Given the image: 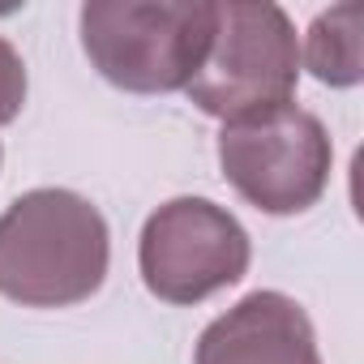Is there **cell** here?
Listing matches in <instances>:
<instances>
[{
	"label": "cell",
	"mask_w": 364,
	"mask_h": 364,
	"mask_svg": "<svg viewBox=\"0 0 364 364\" xmlns=\"http://www.w3.org/2000/svg\"><path fill=\"white\" fill-rule=\"evenodd\" d=\"M107 266V219L73 189H31L0 215V296L22 309L82 304L103 287Z\"/></svg>",
	"instance_id": "6da1fadb"
},
{
	"label": "cell",
	"mask_w": 364,
	"mask_h": 364,
	"mask_svg": "<svg viewBox=\"0 0 364 364\" xmlns=\"http://www.w3.org/2000/svg\"><path fill=\"white\" fill-rule=\"evenodd\" d=\"M82 52L103 82L129 95L185 90L210 48V0H86L77 14Z\"/></svg>",
	"instance_id": "7a4b0ae2"
},
{
	"label": "cell",
	"mask_w": 364,
	"mask_h": 364,
	"mask_svg": "<svg viewBox=\"0 0 364 364\" xmlns=\"http://www.w3.org/2000/svg\"><path fill=\"white\" fill-rule=\"evenodd\" d=\"M300 82V39L291 18L270 0L215 5V35L198 77L185 86L189 103L223 124L249 120L291 103Z\"/></svg>",
	"instance_id": "3957f363"
},
{
	"label": "cell",
	"mask_w": 364,
	"mask_h": 364,
	"mask_svg": "<svg viewBox=\"0 0 364 364\" xmlns=\"http://www.w3.org/2000/svg\"><path fill=\"white\" fill-rule=\"evenodd\" d=\"M215 150L228 185L253 210L274 219L317 206L334 167V141L326 124L296 103L223 124Z\"/></svg>",
	"instance_id": "277c9868"
},
{
	"label": "cell",
	"mask_w": 364,
	"mask_h": 364,
	"mask_svg": "<svg viewBox=\"0 0 364 364\" xmlns=\"http://www.w3.org/2000/svg\"><path fill=\"white\" fill-rule=\"evenodd\" d=\"M253 240L245 223L210 198L163 202L137 240V270L163 304H202L249 274Z\"/></svg>",
	"instance_id": "5b68a950"
},
{
	"label": "cell",
	"mask_w": 364,
	"mask_h": 364,
	"mask_svg": "<svg viewBox=\"0 0 364 364\" xmlns=\"http://www.w3.org/2000/svg\"><path fill=\"white\" fill-rule=\"evenodd\" d=\"M193 364H321V351L309 313L291 296L249 291L202 330Z\"/></svg>",
	"instance_id": "8992f818"
},
{
	"label": "cell",
	"mask_w": 364,
	"mask_h": 364,
	"mask_svg": "<svg viewBox=\"0 0 364 364\" xmlns=\"http://www.w3.org/2000/svg\"><path fill=\"white\" fill-rule=\"evenodd\" d=\"M300 60L330 90H351L364 82V5L343 0L313 18Z\"/></svg>",
	"instance_id": "52a82bcc"
},
{
	"label": "cell",
	"mask_w": 364,
	"mask_h": 364,
	"mask_svg": "<svg viewBox=\"0 0 364 364\" xmlns=\"http://www.w3.org/2000/svg\"><path fill=\"white\" fill-rule=\"evenodd\" d=\"M26 90H31V82H26V60H22V52H18L9 39H0V129L14 124V120L22 116Z\"/></svg>",
	"instance_id": "ba28073f"
},
{
	"label": "cell",
	"mask_w": 364,
	"mask_h": 364,
	"mask_svg": "<svg viewBox=\"0 0 364 364\" xmlns=\"http://www.w3.org/2000/svg\"><path fill=\"white\" fill-rule=\"evenodd\" d=\"M0 159H5V154H0Z\"/></svg>",
	"instance_id": "9c48e42d"
}]
</instances>
